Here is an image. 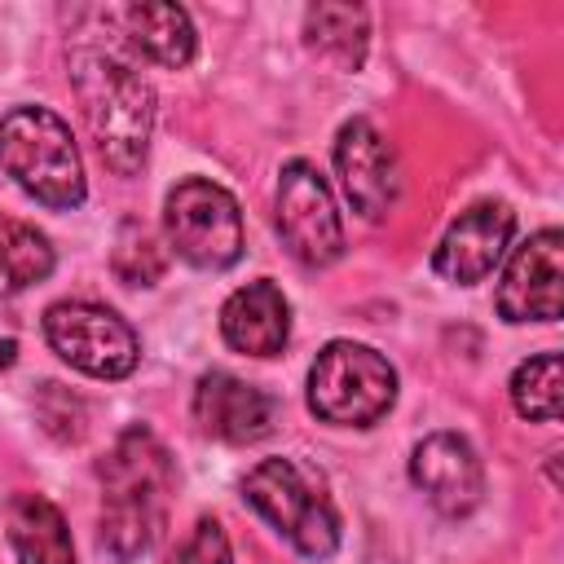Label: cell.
I'll use <instances>...</instances> for the list:
<instances>
[{
	"label": "cell",
	"instance_id": "obj_1",
	"mask_svg": "<svg viewBox=\"0 0 564 564\" xmlns=\"http://www.w3.org/2000/svg\"><path fill=\"white\" fill-rule=\"evenodd\" d=\"M172 494V458L150 427H128L101 463V546L137 560L154 546Z\"/></svg>",
	"mask_w": 564,
	"mask_h": 564
},
{
	"label": "cell",
	"instance_id": "obj_2",
	"mask_svg": "<svg viewBox=\"0 0 564 564\" xmlns=\"http://www.w3.org/2000/svg\"><path fill=\"white\" fill-rule=\"evenodd\" d=\"M70 84L84 110V123L115 172H137L150 150L154 128V93L150 84L106 48H75L70 53Z\"/></svg>",
	"mask_w": 564,
	"mask_h": 564
},
{
	"label": "cell",
	"instance_id": "obj_3",
	"mask_svg": "<svg viewBox=\"0 0 564 564\" xmlns=\"http://www.w3.org/2000/svg\"><path fill=\"white\" fill-rule=\"evenodd\" d=\"M0 167L44 207L84 203V163L75 137L44 106H18L0 119Z\"/></svg>",
	"mask_w": 564,
	"mask_h": 564
},
{
	"label": "cell",
	"instance_id": "obj_4",
	"mask_svg": "<svg viewBox=\"0 0 564 564\" xmlns=\"http://www.w3.org/2000/svg\"><path fill=\"white\" fill-rule=\"evenodd\" d=\"M247 502L308 560H326L339 546V516L326 485L295 458H264L242 480Z\"/></svg>",
	"mask_w": 564,
	"mask_h": 564
},
{
	"label": "cell",
	"instance_id": "obj_5",
	"mask_svg": "<svg viewBox=\"0 0 564 564\" xmlns=\"http://www.w3.org/2000/svg\"><path fill=\"white\" fill-rule=\"evenodd\" d=\"M397 397V370L366 344L335 339L308 370V405L317 419L339 427H370Z\"/></svg>",
	"mask_w": 564,
	"mask_h": 564
},
{
	"label": "cell",
	"instance_id": "obj_6",
	"mask_svg": "<svg viewBox=\"0 0 564 564\" xmlns=\"http://www.w3.org/2000/svg\"><path fill=\"white\" fill-rule=\"evenodd\" d=\"M163 229L181 260L194 269H229L242 256V216L229 189L189 176L163 203Z\"/></svg>",
	"mask_w": 564,
	"mask_h": 564
},
{
	"label": "cell",
	"instance_id": "obj_7",
	"mask_svg": "<svg viewBox=\"0 0 564 564\" xmlns=\"http://www.w3.org/2000/svg\"><path fill=\"white\" fill-rule=\"evenodd\" d=\"M44 339L62 361H70L93 379H123L137 370V357H141L132 326L119 313L88 300L53 304L44 313Z\"/></svg>",
	"mask_w": 564,
	"mask_h": 564
},
{
	"label": "cell",
	"instance_id": "obj_8",
	"mask_svg": "<svg viewBox=\"0 0 564 564\" xmlns=\"http://www.w3.org/2000/svg\"><path fill=\"white\" fill-rule=\"evenodd\" d=\"M278 229L295 260L322 269L344 256V225L322 172L304 159L286 163L278 176Z\"/></svg>",
	"mask_w": 564,
	"mask_h": 564
},
{
	"label": "cell",
	"instance_id": "obj_9",
	"mask_svg": "<svg viewBox=\"0 0 564 564\" xmlns=\"http://www.w3.org/2000/svg\"><path fill=\"white\" fill-rule=\"evenodd\" d=\"M410 480L427 494L441 516H467L485 498V467L476 449L454 432H432L410 454Z\"/></svg>",
	"mask_w": 564,
	"mask_h": 564
},
{
	"label": "cell",
	"instance_id": "obj_10",
	"mask_svg": "<svg viewBox=\"0 0 564 564\" xmlns=\"http://www.w3.org/2000/svg\"><path fill=\"white\" fill-rule=\"evenodd\" d=\"M560 256H564L560 229H542L516 247L502 273V286H498V313L507 322H555L560 317V278H564Z\"/></svg>",
	"mask_w": 564,
	"mask_h": 564
},
{
	"label": "cell",
	"instance_id": "obj_11",
	"mask_svg": "<svg viewBox=\"0 0 564 564\" xmlns=\"http://www.w3.org/2000/svg\"><path fill=\"white\" fill-rule=\"evenodd\" d=\"M335 167L344 181L348 203L366 216L379 220L392 203H397V159L388 150V141L379 137V128L370 119H348L335 137Z\"/></svg>",
	"mask_w": 564,
	"mask_h": 564
},
{
	"label": "cell",
	"instance_id": "obj_12",
	"mask_svg": "<svg viewBox=\"0 0 564 564\" xmlns=\"http://www.w3.org/2000/svg\"><path fill=\"white\" fill-rule=\"evenodd\" d=\"M511 229H516V216L502 207V203H476L467 207L441 238L432 264L441 278L458 282V286H471L480 278L494 273V264L502 260L507 242H511Z\"/></svg>",
	"mask_w": 564,
	"mask_h": 564
},
{
	"label": "cell",
	"instance_id": "obj_13",
	"mask_svg": "<svg viewBox=\"0 0 564 564\" xmlns=\"http://www.w3.org/2000/svg\"><path fill=\"white\" fill-rule=\"evenodd\" d=\"M194 419L207 436H220L229 445H247V441L269 436L273 397L260 392L256 383L229 375V370H212L194 388Z\"/></svg>",
	"mask_w": 564,
	"mask_h": 564
},
{
	"label": "cell",
	"instance_id": "obj_14",
	"mask_svg": "<svg viewBox=\"0 0 564 564\" xmlns=\"http://www.w3.org/2000/svg\"><path fill=\"white\" fill-rule=\"evenodd\" d=\"M220 335L229 348L247 352V357H273L286 348L291 335V308L286 295L273 282H247L242 291H234L220 308Z\"/></svg>",
	"mask_w": 564,
	"mask_h": 564
},
{
	"label": "cell",
	"instance_id": "obj_15",
	"mask_svg": "<svg viewBox=\"0 0 564 564\" xmlns=\"http://www.w3.org/2000/svg\"><path fill=\"white\" fill-rule=\"evenodd\" d=\"M9 542L18 564H75L70 529L62 511L40 494H18L9 502Z\"/></svg>",
	"mask_w": 564,
	"mask_h": 564
},
{
	"label": "cell",
	"instance_id": "obj_16",
	"mask_svg": "<svg viewBox=\"0 0 564 564\" xmlns=\"http://www.w3.org/2000/svg\"><path fill=\"white\" fill-rule=\"evenodd\" d=\"M123 26H128V40L167 70L194 57V22L181 4H128Z\"/></svg>",
	"mask_w": 564,
	"mask_h": 564
},
{
	"label": "cell",
	"instance_id": "obj_17",
	"mask_svg": "<svg viewBox=\"0 0 564 564\" xmlns=\"http://www.w3.org/2000/svg\"><path fill=\"white\" fill-rule=\"evenodd\" d=\"M304 35H308L313 53L330 57L344 70H357L361 57H366V40H370L366 9H357V4H313L304 13Z\"/></svg>",
	"mask_w": 564,
	"mask_h": 564
},
{
	"label": "cell",
	"instance_id": "obj_18",
	"mask_svg": "<svg viewBox=\"0 0 564 564\" xmlns=\"http://www.w3.org/2000/svg\"><path fill=\"white\" fill-rule=\"evenodd\" d=\"M53 269V247L48 238L13 216H0V295H18L31 282L48 278Z\"/></svg>",
	"mask_w": 564,
	"mask_h": 564
},
{
	"label": "cell",
	"instance_id": "obj_19",
	"mask_svg": "<svg viewBox=\"0 0 564 564\" xmlns=\"http://www.w3.org/2000/svg\"><path fill=\"white\" fill-rule=\"evenodd\" d=\"M511 401L533 423H555L564 405V361L560 352H542L516 366L511 375Z\"/></svg>",
	"mask_w": 564,
	"mask_h": 564
},
{
	"label": "cell",
	"instance_id": "obj_20",
	"mask_svg": "<svg viewBox=\"0 0 564 564\" xmlns=\"http://www.w3.org/2000/svg\"><path fill=\"white\" fill-rule=\"evenodd\" d=\"M115 273L132 286H150L159 273H163V256L150 238V229L141 225H123L119 234V247H115Z\"/></svg>",
	"mask_w": 564,
	"mask_h": 564
},
{
	"label": "cell",
	"instance_id": "obj_21",
	"mask_svg": "<svg viewBox=\"0 0 564 564\" xmlns=\"http://www.w3.org/2000/svg\"><path fill=\"white\" fill-rule=\"evenodd\" d=\"M172 564H234V555H229V542H225L220 524H216V520H198V524H194V533L185 538V546L176 551V560H172Z\"/></svg>",
	"mask_w": 564,
	"mask_h": 564
}]
</instances>
